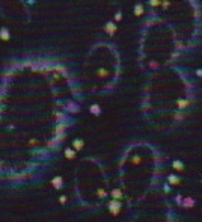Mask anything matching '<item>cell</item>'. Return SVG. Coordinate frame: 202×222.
<instances>
[{
	"mask_svg": "<svg viewBox=\"0 0 202 222\" xmlns=\"http://www.w3.org/2000/svg\"><path fill=\"white\" fill-rule=\"evenodd\" d=\"M121 207H122L121 199H112L110 203H109V211H110L113 216H118V215H119Z\"/></svg>",
	"mask_w": 202,
	"mask_h": 222,
	"instance_id": "1",
	"label": "cell"
},
{
	"mask_svg": "<svg viewBox=\"0 0 202 222\" xmlns=\"http://www.w3.org/2000/svg\"><path fill=\"white\" fill-rule=\"evenodd\" d=\"M183 207L185 209V210H190V209H193L195 207V204H196V199L193 198V197H185V198H183Z\"/></svg>",
	"mask_w": 202,
	"mask_h": 222,
	"instance_id": "2",
	"label": "cell"
},
{
	"mask_svg": "<svg viewBox=\"0 0 202 222\" xmlns=\"http://www.w3.org/2000/svg\"><path fill=\"white\" fill-rule=\"evenodd\" d=\"M116 30H118V27H116V24L113 23V21H107V23H106V26H104V32H106L107 35L113 36V35L116 33Z\"/></svg>",
	"mask_w": 202,
	"mask_h": 222,
	"instance_id": "3",
	"label": "cell"
},
{
	"mask_svg": "<svg viewBox=\"0 0 202 222\" xmlns=\"http://www.w3.org/2000/svg\"><path fill=\"white\" fill-rule=\"evenodd\" d=\"M63 139H65V133H62V135H54V137H53V141L49 144V147H50V148H57V145H59Z\"/></svg>",
	"mask_w": 202,
	"mask_h": 222,
	"instance_id": "4",
	"label": "cell"
},
{
	"mask_svg": "<svg viewBox=\"0 0 202 222\" xmlns=\"http://www.w3.org/2000/svg\"><path fill=\"white\" fill-rule=\"evenodd\" d=\"M172 168H173V171L183 172L184 169H185V165L183 163V160H179V159H177V160H173V162H172Z\"/></svg>",
	"mask_w": 202,
	"mask_h": 222,
	"instance_id": "5",
	"label": "cell"
},
{
	"mask_svg": "<svg viewBox=\"0 0 202 222\" xmlns=\"http://www.w3.org/2000/svg\"><path fill=\"white\" fill-rule=\"evenodd\" d=\"M190 106V101L187 98H178L177 100V107L179 109V110H185Z\"/></svg>",
	"mask_w": 202,
	"mask_h": 222,
	"instance_id": "6",
	"label": "cell"
},
{
	"mask_svg": "<svg viewBox=\"0 0 202 222\" xmlns=\"http://www.w3.org/2000/svg\"><path fill=\"white\" fill-rule=\"evenodd\" d=\"M65 129H66V124L63 123V121H59V123L56 124V127H54V135H62V133H65Z\"/></svg>",
	"mask_w": 202,
	"mask_h": 222,
	"instance_id": "7",
	"label": "cell"
},
{
	"mask_svg": "<svg viewBox=\"0 0 202 222\" xmlns=\"http://www.w3.org/2000/svg\"><path fill=\"white\" fill-rule=\"evenodd\" d=\"M51 184H53V187H54V189H60L63 186V178L60 175H57V177H54L51 180Z\"/></svg>",
	"mask_w": 202,
	"mask_h": 222,
	"instance_id": "8",
	"label": "cell"
},
{
	"mask_svg": "<svg viewBox=\"0 0 202 222\" xmlns=\"http://www.w3.org/2000/svg\"><path fill=\"white\" fill-rule=\"evenodd\" d=\"M185 116H187V113H185V110H177V112H175L173 113V121H177V123H178V121H183L184 118H185Z\"/></svg>",
	"mask_w": 202,
	"mask_h": 222,
	"instance_id": "9",
	"label": "cell"
},
{
	"mask_svg": "<svg viewBox=\"0 0 202 222\" xmlns=\"http://www.w3.org/2000/svg\"><path fill=\"white\" fill-rule=\"evenodd\" d=\"M0 39H2V41H9V39H11L9 29H6V27H2V29H0Z\"/></svg>",
	"mask_w": 202,
	"mask_h": 222,
	"instance_id": "10",
	"label": "cell"
},
{
	"mask_svg": "<svg viewBox=\"0 0 202 222\" xmlns=\"http://www.w3.org/2000/svg\"><path fill=\"white\" fill-rule=\"evenodd\" d=\"M83 147H84V141H83V139H74V141H72V148H74L76 151H80Z\"/></svg>",
	"mask_w": 202,
	"mask_h": 222,
	"instance_id": "11",
	"label": "cell"
},
{
	"mask_svg": "<svg viewBox=\"0 0 202 222\" xmlns=\"http://www.w3.org/2000/svg\"><path fill=\"white\" fill-rule=\"evenodd\" d=\"M133 12H134V15H137V17L143 15V12H145V9H143V5H142V3H136V5H134V9H133Z\"/></svg>",
	"mask_w": 202,
	"mask_h": 222,
	"instance_id": "12",
	"label": "cell"
},
{
	"mask_svg": "<svg viewBox=\"0 0 202 222\" xmlns=\"http://www.w3.org/2000/svg\"><path fill=\"white\" fill-rule=\"evenodd\" d=\"M65 157L66 159H74V157H76V150H74L72 147L65 148Z\"/></svg>",
	"mask_w": 202,
	"mask_h": 222,
	"instance_id": "13",
	"label": "cell"
},
{
	"mask_svg": "<svg viewBox=\"0 0 202 222\" xmlns=\"http://www.w3.org/2000/svg\"><path fill=\"white\" fill-rule=\"evenodd\" d=\"M167 181H169V184H179V183H181V178H179L178 175L171 174V175L167 177Z\"/></svg>",
	"mask_w": 202,
	"mask_h": 222,
	"instance_id": "14",
	"label": "cell"
},
{
	"mask_svg": "<svg viewBox=\"0 0 202 222\" xmlns=\"http://www.w3.org/2000/svg\"><path fill=\"white\" fill-rule=\"evenodd\" d=\"M122 197H124V195H122L121 189H113L112 190V198L113 199H122Z\"/></svg>",
	"mask_w": 202,
	"mask_h": 222,
	"instance_id": "15",
	"label": "cell"
},
{
	"mask_svg": "<svg viewBox=\"0 0 202 222\" xmlns=\"http://www.w3.org/2000/svg\"><path fill=\"white\" fill-rule=\"evenodd\" d=\"M89 110H91V113H92V115H97V116L101 115V106H100V104H92Z\"/></svg>",
	"mask_w": 202,
	"mask_h": 222,
	"instance_id": "16",
	"label": "cell"
},
{
	"mask_svg": "<svg viewBox=\"0 0 202 222\" xmlns=\"http://www.w3.org/2000/svg\"><path fill=\"white\" fill-rule=\"evenodd\" d=\"M66 109H68V112H72V113L78 112V106L76 103H70V104L66 106Z\"/></svg>",
	"mask_w": 202,
	"mask_h": 222,
	"instance_id": "17",
	"label": "cell"
},
{
	"mask_svg": "<svg viewBox=\"0 0 202 222\" xmlns=\"http://www.w3.org/2000/svg\"><path fill=\"white\" fill-rule=\"evenodd\" d=\"M160 5H161L163 9H169V6H171V2H169V0H163V2H160Z\"/></svg>",
	"mask_w": 202,
	"mask_h": 222,
	"instance_id": "18",
	"label": "cell"
},
{
	"mask_svg": "<svg viewBox=\"0 0 202 222\" xmlns=\"http://www.w3.org/2000/svg\"><path fill=\"white\" fill-rule=\"evenodd\" d=\"M160 2H161V0H150V5L152 8H157L158 5H160Z\"/></svg>",
	"mask_w": 202,
	"mask_h": 222,
	"instance_id": "19",
	"label": "cell"
},
{
	"mask_svg": "<svg viewBox=\"0 0 202 222\" xmlns=\"http://www.w3.org/2000/svg\"><path fill=\"white\" fill-rule=\"evenodd\" d=\"M183 198H184L183 195H179V193H178L177 197H175V203H177V204H181V203H183Z\"/></svg>",
	"mask_w": 202,
	"mask_h": 222,
	"instance_id": "20",
	"label": "cell"
},
{
	"mask_svg": "<svg viewBox=\"0 0 202 222\" xmlns=\"http://www.w3.org/2000/svg\"><path fill=\"white\" fill-rule=\"evenodd\" d=\"M150 67H151V68H154V70H155V68H158V63H157L155 61H151V63H150Z\"/></svg>",
	"mask_w": 202,
	"mask_h": 222,
	"instance_id": "21",
	"label": "cell"
},
{
	"mask_svg": "<svg viewBox=\"0 0 202 222\" xmlns=\"http://www.w3.org/2000/svg\"><path fill=\"white\" fill-rule=\"evenodd\" d=\"M115 20H116V21H121V20H122V14H121V12H116Z\"/></svg>",
	"mask_w": 202,
	"mask_h": 222,
	"instance_id": "22",
	"label": "cell"
},
{
	"mask_svg": "<svg viewBox=\"0 0 202 222\" xmlns=\"http://www.w3.org/2000/svg\"><path fill=\"white\" fill-rule=\"evenodd\" d=\"M97 193L100 195V197H101V198H104V197H106V190H103V189H100V190H98V192H97Z\"/></svg>",
	"mask_w": 202,
	"mask_h": 222,
	"instance_id": "23",
	"label": "cell"
},
{
	"mask_svg": "<svg viewBox=\"0 0 202 222\" xmlns=\"http://www.w3.org/2000/svg\"><path fill=\"white\" fill-rule=\"evenodd\" d=\"M59 203H60V204H65V203H66V197H63V195H62V197L59 198Z\"/></svg>",
	"mask_w": 202,
	"mask_h": 222,
	"instance_id": "24",
	"label": "cell"
},
{
	"mask_svg": "<svg viewBox=\"0 0 202 222\" xmlns=\"http://www.w3.org/2000/svg\"><path fill=\"white\" fill-rule=\"evenodd\" d=\"M163 190H164V192H169V190H171V187H169V184H164V186H163Z\"/></svg>",
	"mask_w": 202,
	"mask_h": 222,
	"instance_id": "25",
	"label": "cell"
},
{
	"mask_svg": "<svg viewBox=\"0 0 202 222\" xmlns=\"http://www.w3.org/2000/svg\"><path fill=\"white\" fill-rule=\"evenodd\" d=\"M196 76H198V77H202V68H199V70H196Z\"/></svg>",
	"mask_w": 202,
	"mask_h": 222,
	"instance_id": "26",
	"label": "cell"
},
{
	"mask_svg": "<svg viewBox=\"0 0 202 222\" xmlns=\"http://www.w3.org/2000/svg\"><path fill=\"white\" fill-rule=\"evenodd\" d=\"M98 74H100V76H106V74H107V71H106V70H100Z\"/></svg>",
	"mask_w": 202,
	"mask_h": 222,
	"instance_id": "27",
	"label": "cell"
},
{
	"mask_svg": "<svg viewBox=\"0 0 202 222\" xmlns=\"http://www.w3.org/2000/svg\"><path fill=\"white\" fill-rule=\"evenodd\" d=\"M35 3V0H29V5H33Z\"/></svg>",
	"mask_w": 202,
	"mask_h": 222,
	"instance_id": "28",
	"label": "cell"
}]
</instances>
